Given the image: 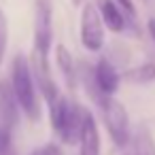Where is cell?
I'll return each mask as SVG.
<instances>
[{"instance_id": "cell-1", "label": "cell", "mask_w": 155, "mask_h": 155, "mask_svg": "<svg viewBox=\"0 0 155 155\" xmlns=\"http://www.w3.org/2000/svg\"><path fill=\"white\" fill-rule=\"evenodd\" d=\"M11 89L17 100L19 110L30 121H38L41 117V106H38V96H36V85L34 77L30 70V62L24 55H17L13 60V70H11Z\"/></svg>"}, {"instance_id": "cell-2", "label": "cell", "mask_w": 155, "mask_h": 155, "mask_svg": "<svg viewBox=\"0 0 155 155\" xmlns=\"http://www.w3.org/2000/svg\"><path fill=\"white\" fill-rule=\"evenodd\" d=\"M83 113H85V108H81L74 100H70L66 96H60L53 104H49L51 127L62 142H66V144L79 142Z\"/></svg>"}, {"instance_id": "cell-3", "label": "cell", "mask_w": 155, "mask_h": 155, "mask_svg": "<svg viewBox=\"0 0 155 155\" xmlns=\"http://www.w3.org/2000/svg\"><path fill=\"white\" fill-rule=\"evenodd\" d=\"M51 43H53V9H51V0H36L32 62L41 64V66H49Z\"/></svg>"}, {"instance_id": "cell-4", "label": "cell", "mask_w": 155, "mask_h": 155, "mask_svg": "<svg viewBox=\"0 0 155 155\" xmlns=\"http://www.w3.org/2000/svg\"><path fill=\"white\" fill-rule=\"evenodd\" d=\"M98 104L102 108L104 123H106L110 138L115 140L117 147H125L130 142V117H127L125 106L119 100H115L113 96H102L98 100Z\"/></svg>"}, {"instance_id": "cell-5", "label": "cell", "mask_w": 155, "mask_h": 155, "mask_svg": "<svg viewBox=\"0 0 155 155\" xmlns=\"http://www.w3.org/2000/svg\"><path fill=\"white\" fill-rule=\"evenodd\" d=\"M81 43L87 51H100L104 45V24L94 2H85L81 11Z\"/></svg>"}, {"instance_id": "cell-6", "label": "cell", "mask_w": 155, "mask_h": 155, "mask_svg": "<svg viewBox=\"0 0 155 155\" xmlns=\"http://www.w3.org/2000/svg\"><path fill=\"white\" fill-rule=\"evenodd\" d=\"M79 155H100V132L89 110L83 113V123L79 134Z\"/></svg>"}, {"instance_id": "cell-7", "label": "cell", "mask_w": 155, "mask_h": 155, "mask_svg": "<svg viewBox=\"0 0 155 155\" xmlns=\"http://www.w3.org/2000/svg\"><path fill=\"white\" fill-rule=\"evenodd\" d=\"M94 81H96V87L102 96H113L117 89H119V72L113 68V64L102 58L96 68H94Z\"/></svg>"}, {"instance_id": "cell-8", "label": "cell", "mask_w": 155, "mask_h": 155, "mask_svg": "<svg viewBox=\"0 0 155 155\" xmlns=\"http://www.w3.org/2000/svg\"><path fill=\"white\" fill-rule=\"evenodd\" d=\"M94 5H96V9L102 17V24L110 32L119 34V32L125 30V15H123V11L119 9L117 2H113V0H96Z\"/></svg>"}, {"instance_id": "cell-9", "label": "cell", "mask_w": 155, "mask_h": 155, "mask_svg": "<svg viewBox=\"0 0 155 155\" xmlns=\"http://www.w3.org/2000/svg\"><path fill=\"white\" fill-rule=\"evenodd\" d=\"M17 115H19V106L13 96L11 83L0 79V119H2V125L11 130L17 123Z\"/></svg>"}, {"instance_id": "cell-10", "label": "cell", "mask_w": 155, "mask_h": 155, "mask_svg": "<svg viewBox=\"0 0 155 155\" xmlns=\"http://www.w3.org/2000/svg\"><path fill=\"white\" fill-rule=\"evenodd\" d=\"M55 62H58V68H60V72H62L68 89H74L77 87V66H74L72 53L64 45H58L55 47Z\"/></svg>"}, {"instance_id": "cell-11", "label": "cell", "mask_w": 155, "mask_h": 155, "mask_svg": "<svg viewBox=\"0 0 155 155\" xmlns=\"http://www.w3.org/2000/svg\"><path fill=\"white\" fill-rule=\"evenodd\" d=\"M132 142H134V153L132 155H155V140L144 125H140L134 132Z\"/></svg>"}, {"instance_id": "cell-12", "label": "cell", "mask_w": 155, "mask_h": 155, "mask_svg": "<svg viewBox=\"0 0 155 155\" xmlns=\"http://www.w3.org/2000/svg\"><path fill=\"white\" fill-rule=\"evenodd\" d=\"M125 79L132 81V83H151V81H155V64L153 62L140 64V66L127 70L125 72Z\"/></svg>"}, {"instance_id": "cell-13", "label": "cell", "mask_w": 155, "mask_h": 155, "mask_svg": "<svg viewBox=\"0 0 155 155\" xmlns=\"http://www.w3.org/2000/svg\"><path fill=\"white\" fill-rule=\"evenodd\" d=\"M7 41H9V24H7V15L0 9V66L5 60V51H7Z\"/></svg>"}, {"instance_id": "cell-14", "label": "cell", "mask_w": 155, "mask_h": 155, "mask_svg": "<svg viewBox=\"0 0 155 155\" xmlns=\"http://www.w3.org/2000/svg\"><path fill=\"white\" fill-rule=\"evenodd\" d=\"M0 155H17L11 142V130L0 125Z\"/></svg>"}, {"instance_id": "cell-15", "label": "cell", "mask_w": 155, "mask_h": 155, "mask_svg": "<svg viewBox=\"0 0 155 155\" xmlns=\"http://www.w3.org/2000/svg\"><path fill=\"white\" fill-rule=\"evenodd\" d=\"M30 155H64V153H62V149H60L58 144L49 142V144H45V147H38V149H34Z\"/></svg>"}, {"instance_id": "cell-16", "label": "cell", "mask_w": 155, "mask_h": 155, "mask_svg": "<svg viewBox=\"0 0 155 155\" xmlns=\"http://www.w3.org/2000/svg\"><path fill=\"white\" fill-rule=\"evenodd\" d=\"M117 5L123 9V13H127L130 17H134L136 15V7H134V2L132 0H117Z\"/></svg>"}, {"instance_id": "cell-17", "label": "cell", "mask_w": 155, "mask_h": 155, "mask_svg": "<svg viewBox=\"0 0 155 155\" xmlns=\"http://www.w3.org/2000/svg\"><path fill=\"white\" fill-rule=\"evenodd\" d=\"M147 28H149V34H151V38L155 41V19H149V24H147Z\"/></svg>"}, {"instance_id": "cell-18", "label": "cell", "mask_w": 155, "mask_h": 155, "mask_svg": "<svg viewBox=\"0 0 155 155\" xmlns=\"http://www.w3.org/2000/svg\"><path fill=\"white\" fill-rule=\"evenodd\" d=\"M85 0H72V5H83Z\"/></svg>"}]
</instances>
